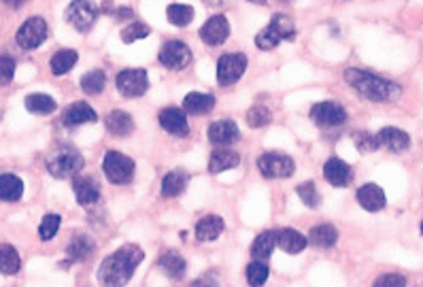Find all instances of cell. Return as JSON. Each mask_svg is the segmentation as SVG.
I'll return each mask as SVG.
<instances>
[{
    "label": "cell",
    "instance_id": "cell-10",
    "mask_svg": "<svg viewBox=\"0 0 423 287\" xmlns=\"http://www.w3.org/2000/svg\"><path fill=\"white\" fill-rule=\"evenodd\" d=\"M160 62L162 66L171 70H183L192 62V49L183 40H166L160 49Z\"/></svg>",
    "mask_w": 423,
    "mask_h": 287
},
{
    "label": "cell",
    "instance_id": "cell-2",
    "mask_svg": "<svg viewBox=\"0 0 423 287\" xmlns=\"http://www.w3.org/2000/svg\"><path fill=\"white\" fill-rule=\"evenodd\" d=\"M345 81L373 102H390L402 94L400 85H396L394 81H387L383 77H377V75L360 70V68H347Z\"/></svg>",
    "mask_w": 423,
    "mask_h": 287
},
{
    "label": "cell",
    "instance_id": "cell-50",
    "mask_svg": "<svg viewBox=\"0 0 423 287\" xmlns=\"http://www.w3.org/2000/svg\"><path fill=\"white\" fill-rule=\"evenodd\" d=\"M281 2H291V0H281Z\"/></svg>",
    "mask_w": 423,
    "mask_h": 287
},
{
    "label": "cell",
    "instance_id": "cell-18",
    "mask_svg": "<svg viewBox=\"0 0 423 287\" xmlns=\"http://www.w3.org/2000/svg\"><path fill=\"white\" fill-rule=\"evenodd\" d=\"M73 192L79 205L90 207L96 205L100 200V185L92 179V177H75L73 179Z\"/></svg>",
    "mask_w": 423,
    "mask_h": 287
},
{
    "label": "cell",
    "instance_id": "cell-13",
    "mask_svg": "<svg viewBox=\"0 0 423 287\" xmlns=\"http://www.w3.org/2000/svg\"><path fill=\"white\" fill-rule=\"evenodd\" d=\"M158 119H160V126H162L168 134H173V136L183 139V136L190 134V124H188V117H186L183 109L166 107V109L160 111Z\"/></svg>",
    "mask_w": 423,
    "mask_h": 287
},
{
    "label": "cell",
    "instance_id": "cell-42",
    "mask_svg": "<svg viewBox=\"0 0 423 287\" xmlns=\"http://www.w3.org/2000/svg\"><path fill=\"white\" fill-rule=\"evenodd\" d=\"M353 143H355V147H358L362 153H373V151L379 149L377 136H373V134H368V132H355V134H353Z\"/></svg>",
    "mask_w": 423,
    "mask_h": 287
},
{
    "label": "cell",
    "instance_id": "cell-25",
    "mask_svg": "<svg viewBox=\"0 0 423 287\" xmlns=\"http://www.w3.org/2000/svg\"><path fill=\"white\" fill-rule=\"evenodd\" d=\"M309 241L317 249H332L336 245V241H338V230L334 226H330V224L315 226L309 232Z\"/></svg>",
    "mask_w": 423,
    "mask_h": 287
},
{
    "label": "cell",
    "instance_id": "cell-12",
    "mask_svg": "<svg viewBox=\"0 0 423 287\" xmlns=\"http://www.w3.org/2000/svg\"><path fill=\"white\" fill-rule=\"evenodd\" d=\"M311 121L319 128H336L347 121V111L338 102H317L311 109Z\"/></svg>",
    "mask_w": 423,
    "mask_h": 287
},
{
    "label": "cell",
    "instance_id": "cell-19",
    "mask_svg": "<svg viewBox=\"0 0 423 287\" xmlns=\"http://www.w3.org/2000/svg\"><path fill=\"white\" fill-rule=\"evenodd\" d=\"M274 234H277V247L289 256L302 254L309 245V239L294 228H283V230H277Z\"/></svg>",
    "mask_w": 423,
    "mask_h": 287
},
{
    "label": "cell",
    "instance_id": "cell-43",
    "mask_svg": "<svg viewBox=\"0 0 423 287\" xmlns=\"http://www.w3.org/2000/svg\"><path fill=\"white\" fill-rule=\"evenodd\" d=\"M15 75V60L11 55H0V87L9 85Z\"/></svg>",
    "mask_w": 423,
    "mask_h": 287
},
{
    "label": "cell",
    "instance_id": "cell-49",
    "mask_svg": "<svg viewBox=\"0 0 423 287\" xmlns=\"http://www.w3.org/2000/svg\"><path fill=\"white\" fill-rule=\"evenodd\" d=\"M249 2H253V4H266V0H249Z\"/></svg>",
    "mask_w": 423,
    "mask_h": 287
},
{
    "label": "cell",
    "instance_id": "cell-21",
    "mask_svg": "<svg viewBox=\"0 0 423 287\" xmlns=\"http://www.w3.org/2000/svg\"><path fill=\"white\" fill-rule=\"evenodd\" d=\"M240 139V130L232 119H219L209 126V141L213 145H232Z\"/></svg>",
    "mask_w": 423,
    "mask_h": 287
},
{
    "label": "cell",
    "instance_id": "cell-17",
    "mask_svg": "<svg viewBox=\"0 0 423 287\" xmlns=\"http://www.w3.org/2000/svg\"><path fill=\"white\" fill-rule=\"evenodd\" d=\"M379 147H385L392 153H402L411 147V136L398 128H381L377 134Z\"/></svg>",
    "mask_w": 423,
    "mask_h": 287
},
{
    "label": "cell",
    "instance_id": "cell-51",
    "mask_svg": "<svg viewBox=\"0 0 423 287\" xmlns=\"http://www.w3.org/2000/svg\"><path fill=\"white\" fill-rule=\"evenodd\" d=\"M422 234H423V224H422Z\"/></svg>",
    "mask_w": 423,
    "mask_h": 287
},
{
    "label": "cell",
    "instance_id": "cell-30",
    "mask_svg": "<svg viewBox=\"0 0 423 287\" xmlns=\"http://www.w3.org/2000/svg\"><path fill=\"white\" fill-rule=\"evenodd\" d=\"M23 194V181L17 175H0V200L17 202Z\"/></svg>",
    "mask_w": 423,
    "mask_h": 287
},
{
    "label": "cell",
    "instance_id": "cell-46",
    "mask_svg": "<svg viewBox=\"0 0 423 287\" xmlns=\"http://www.w3.org/2000/svg\"><path fill=\"white\" fill-rule=\"evenodd\" d=\"M2 2H4L9 9H15V11H17V9H19V6H23L28 0H2Z\"/></svg>",
    "mask_w": 423,
    "mask_h": 287
},
{
    "label": "cell",
    "instance_id": "cell-14",
    "mask_svg": "<svg viewBox=\"0 0 423 287\" xmlns=\"http://www.w3.org/2000/svg\"><path fill=\"white\" fill-rule=\"evenodd\" d=\"M227 36H230V23L223 15H213L200 28V38L211 47L223 45Z\"/></svg>",
    "mask_w": 423,
    "mask_h": 287
},
{
    "label": "cell",
    "instance_id": "cell-37",
    "mask_svg": "<svg viewBox=\"0 0 423 287\" xmlns=\"http://www.w3.org/2000/svg\"><path fill=\"white\" fill-rule=\"evenodd\" d=\"M245 277H247V283L251 287H262L268 281V264L266 262H251L245 271Z\"/></svg>",
    "mask_w": 423,
    "mask_h": 287
},
{
    "label": "cell",
    "instance_id": "cell-36",
    "mask_svg": "<svg viewBox=\"0 0 423 287\" xmlns=\"http://www.w3.org/2000/svg\"><path fill=\"white\" fill-rule=\"evenodd\" d=\"M105 85H107V77H105V72L102 70H90V72H85L83 77H81V87H83V92L85 94H90V96H98L102 90H105Z\"/></svg>",
    "mask_w": 423,
    "mask_h": 287
},
{
    "label": "cell",
    "instance_id": "cell-38",
    "mask_svg": "<svg viewBox=\"0 0 423 287\" xmlns=\"http://www.w3.org/2000/svg\"><path fill=\"white\" fill-rule=\"evenodd\" d=\"M296 194L300 196V200L309 207V209H317L321 205V196H319V190L315 188L313 181H306V183H300L296 188Z\"/></svg>",
    "mask_w": 423,
    "mask_h": 287
},
{
    "label": "cell",
    "instance_id": "cell-35",
    "mask_svg": "<svg viewBox=\"0 0 423 287\" xmlns=\"http://www.w3.org/2000/svg\"><path fill=\"white\" fill-rule=\"evenodd\" d=\"M166 17H168L171 23H175V26H179V28H186V26H190L192 19H194V9H192L190 4H179V2H175V4H171V6L166 9Z\"/></svg>",
    "mask_w": 423,
    "mask_h": 287
},
{
    "label": "cell",
    "instance_id": "cell-1",
    "mask_svg": "<svg viewBox=\"0 0 423 287\" xmlns=\"http://www.w3.org/2000/svg\"><path fill=\"white\" fill-rule=\"evenodd\" d=\"M145 251L139 245H124L109 258L98 269V283L102 287H124L132 275L136 273L139 264L143 262Z\"/></svg>",
    "mask_w": 423,
    "mask_h": 287
},
{
    "label": "cell",
    "instance_id": "cell-39",
    "mask_svg": "<svg viewBox=\"0 0 423 287\" xmlns=\"http://www.w3.org/2000/svg\"><path fill=\"white\" fill-rule=\"evenodd\" d=\"M60 224H62L60 215H55V213L45 215V217L41 220V224H38V237H41V241H51V239L58 234Z\"/></svg>",
    "mask_w": 423,
    "mask_h": 287
},
{
    "label": "cell",
    "instance_id": "cell-26",
    "mask_svg": "<svg viewBox=\"0 0 423 287\" xmlns=\"http://www.w3.org/2000/svg\"><path fill=\"white\" fill-rule=\"evenodd\" d=\"M240 164V156L232 149H217L213 151L211 158H209V173L217 175V173H223V170H230V168H236Z\"/></svg>",
    "mask_w": 423,
    "mask_h": 287
},
{
    "label": "cell",
    "instance_id": "cell-41",
    "mask_svg": "<svg viewBox=\"0 0 423 287\" xmlns=\"http://www.w3.org/2000/svg\"><path fill=\"white\" fill-rule=\"evenodd\" d=\"M270 119H272V115H270V111H268L266 107H253V109L247 111V124H249L253 130L268 126Z\"/></svg>",
    "mask_w": 423,
    "mask_h": 287
},
{
    "label": "cell",
    "instance_id": "cell-23",
    "mask_svg": "<svg viewBox=\"0 0 423 287\" xmlns=\"http://www.w3.org/2000/svg\"><path fill=\"white\" fill-rule=\"evenodd\" d=\"M105 124H107V130H109L113 136H130V134L134 132V119H132L126 111H122V109L111 111V113L107 115Z\"/></svg>",
    "mask_w": 423,
    "mask_h": 287
},
{
    "label": "cell",
    "instance_id": "cell-9",
    "mask_svg": "<svg viewBox=\"0 0 423 287\" xmlns=\"http://www.w3.org/2000/svg\"><path fill=\"white\" fill-rule=\"evenodd\" d=\"M117 90L124 98H141L149 90V79L143 68H126L117 75Z\"/></svg>",
    "mask_w": 423,
    "mask_h": 287
},
{
    "label": "cell",
    "instance_id": "cell-47",
    "mask_svg": "<svg viewBox=\"0 0 423 287\" xmlns=\"http://www.w3.org/2000/svg\"><path fill=\"white\" fill-rule=\"evenodd\" d=\"M117 17H119V19H126V17H132V11H130L128 6H122V9H119V13H117Z\"/></svg>",
    "mask_w": 423,
    "mask_h": 287
},
{
    "label": "cell",
    "instance_id": "cell-20",
    "mask_svg": "<svg viewBox=\"0 0 423 287\" xmlns=\"http://www.w3.org/2000/svg\"><path fill=\"white\" fill-rule=\"evenodd\" d=\"M96 119H98V115L87 102H73L62 115V124L66 128H77L81 124H94Z\"/></svg>",
    "mask_w": 423,
    "mask_h": 287
},
{
    "label": "cell",
    "instance_id": "cell-32",
    "mask_svg": "<svg viewBox=\"0 0 423 287\" xmlns=\"http://www.w3.org/2000/svg\"><path fill=\"white\" fill-rule=\"evenodd\" d=\"M186 188H188V173H183V170H171L162 179V196L164 198H175V196L183 194Z\"/></svg>",
    "mask_w": 423,
    "mask_h": 287
},
{
    "label": "cell",
    "instance_id": "cell-5",
    "mask_svg": "<svg viewBox=\"0 0 423 287\" xmlns=\"http://www.w3.org/2000/svg\"><path fill=\"white\" fill-rule=\"evenodd\" d=\"M102 170L107 175V179L115 185H128L134 179V160L119 153V151H107L105 160H102Z\"/></svg>",
    "mask_w": 423,
    "mask_h": 287
},
{
    "label": "cell",
    "instance_id": "cell-24",
    "mask_svg": "<svg viewBox=\"0 0 423 287\" xmlns=\"http://www.w3.org/2000/svg\"><path fill=\"white\" fill-rule=\"evenodd\" d=\"M94 251H96V245H94V241L87 234L73 237V241L66 247V254H68L70 262H85V260H90V256Z\"/></svg>",
    "mask_w": 423,
    "mask_h": 287
},
{
    "label": "cell",
    "instance_id": "cell-27",
    "mask_svg": "<svg viewBox=\"0 0 423 287\" xmlns=\"http://www.w3.org/2000/svg\"><path fill=\"white\" fill-rule=\"evenodd\" d=\"M225 230V224H223V220L221 217H217V215H207V217H203L198 224H196V239L198 241H203V243H209V241H215V239H219V234Z\"/></svg>",
    "mask_w": 423,
    "mask_h": 287
},
{
    "label": "cell",
    "instance_id": "cell-6",
    "mask_svg": "<svg viewBox=\"0 0 423 287\" xmlns=\"http://www.w3.org/2000/svg\"><path fill=\"white\" fill-rule=\"evenodd\" d=\"M257 168L266 179H287L294 175L296 164L289 156L279 151H268L257 158Z\"/></svg>",
    "mask_w": 423,
    "mask_h": 287
},
{
    "label": "cell",
    "instance_id": "cell-28",
    "mask_svg": "<svg viewBox=\"0 0 423 287\" xmlns=\"http://www.w3.org/2000/svg\"><path fill=\"white\" fill-rule=\"evenodd\" d=\"M213 107H215V96L205 94V92H192L183 100V111H188L192 115H207Z\"/></svg>",
    "mask_w": 423,
    "mask_h": 287
},
{
    "label": "cell",
    "instance_id": "cell-11",
    "mask_svg": "<svg viewBox=\"0 0 423 287\" xmlns=\"http://www.w3.org/2000/svg\"><path fill=\"white\" fill-rule=\"evenodd\" d=\"M96 6L90 0H73L66 9V21L77 30V32H90L94 21H96Z\"/></svg>",
    "mask_w": 423,
    "mask_h": 287
},
{
    "label": "cell",
    "instance_id": "cell-34",
    "mask_svg": "<svg viewBox=\"0 0 423 287\" xmlns=\"http://www.w3.org/2000/svg\"><path fill=\"white\" fill-rule=\"evenodd\" d=\"M21 269L19 254L13 245H0V273L2 275H15Z\"/></svg>",
    "mask_w": 423,
    "mask_h": 287
},
{
    "label": "cell",
    "instance_id": "cell-4",
    "mask_svg": "<svg viewBox=\"0 0 423 287\" xmlns=\"http://www.w3.org/2000/svg\"><path fill=\"white\" fill-rule=\"evenodd\" d=\"M296 38V23L289 15H274L270 23L255 36V45L262 51L274 49L281 40Z\"/></svg>",
    "mask_w": 423,
    "mask_h": 287
},
{
    "label": "cell",
    "instance_id": "cell-44",
    "mask_svg": "<svg viewBox=\"0 0 423 287\" xmlns=\"http://www.w3.org/2000/svg\"><path fill=\"white\" fill-rule=\"evenodd\" d=\"M373 287H407V279L402 275L387 273V275L377 277V281L373 283Z\"/></svg>",
    "mask_w": 423,
    "mask_h": 287
},
{
    "label": "cell",
    "instance_id": "cell-33",
    "mask_svg": "<svg viewBox=\"0 0 423 287\" xmlns=\"http://www.w3.org/2000/svg\"><path fill=\"white\" fill-rule=\"evenodd\" d=\"M79 60V53L75 49H60L51 55V72L53 75H66Z\"/></svg>",
    "mask_w": 423,
    "mask_h": 287
},
{
    "label": "cell",
    "instance_id": "cell-31",
    "mask_svg": "<svg viewBox=\"0 0 423 287\" xmlns=\"http://www.w3.org/2000/svg\"><path fill=\"white\" fill-rule=\"evenodd\" d=\"M23 104H26V109L32 115H51L58 109V104H55V100L51 96L38 94V92L36 94H28L26 100H23Z\"/></svg>",
    "mask_w": 423,
    "mask_h": 287
},
{
    "label": "cell",
    "instance_id": "cell-16",
    "mask_svg": "<svg viewBox=\"0 0 423 287\" xmlns=\"http://www.w3.org/2000/svg\"><path fill=\"white\" fill-rule=\"evenodd\" d=\"M358 202H360L362 209H366L370 213H377V211L385 209L387 198H385L383 188H379L377 183H366L358 190Z\"/></svg>",
    "mask_w": 423,
    "mask_h": 287
},
{
    "label": "cell",
    "instance_id": "cell-48",
    "mask_svg": "<svg viewBox=\"0 0 423 287\" xmlns=\"http://www.w3.org/2000/svg\"><path fill=\"white\" fill-rule=\"evenodd\" d=\"M205 2H207L209 6H223L227 0H205Z\"/></svg>",
    "mask_w": 423,
    "mask_h": 287
},
{
    "label": "cell",
    "instance_id": "cell-29",
    "mask_svg": "<svg viewBox=\"0 0 423 287\" xmlns=\"http://www.w3.org/2000/svg\"><path fill=\"white\" fill-rule=\"evenodd\" d=\"M274 247H277V234L272 230H266V232H262L253 241V245H251V258L253 260H259V262H266L272 256Z\"/></svg>",
    "mask_w": 423,
    "mask_h": 287
},
{
    "label": "cell",
    "instance_id": "cell-8",
    "mask_svg": "<svg viewBox=\"0 0 423 287\" xmlns=\"http://www.w3.org/2000/svg\"><path fill=\"white\" fill-rule=\"evenodd\" d=\"M47 34H49L47 21L43 17H30L19 26L15 38L21 49H36L45 43Z\"/></svg>",
    "mask_w": 423,
    "mask_h": 287
},
{
    "label": "cell",
    "instance_id": "cell-40",
    "mask_svg": "<svg viewBox=\"0 0 423 287\" xmlns=\"http://www.w3.org/2000/svg\"><path fill=\"white\" fill-rule=\"evenodd\" d=\"M145 36H149V26H145V23H141V21L128 23V26L122 30V40H124L126 45L136 43V40H141V38H145Z\"/></svg>",
    "mask_w": 423,
    "mask_h": 287
},
{
    "label": "cell",
    "instance_id": "cell-3",
    "mask_svg": "<svg viewBox=\"0 0 423 287\" xmlns=\"http://www.w3.org/2000/svg\"><path fill=\"white\" fill-rule=\"evenodd\" d=\"M85 162L83 156L68 145L58 147L49 158H47V170L55 177V179H70L77 177L83 170Z\"/></svg>",
    "mask_w": 423,
    "mask_h": 287
},
{
    "label": "cell",
    "instance_id": "cell-45",
    "mask_svg": "<svg viewBox=\"0 0 423 287\" xmlns=\"http://www.w3.org/2000/svg\"><path fill=\"white\" fill-rule=\"evenodd\" d=\"M192 287H219V277H217L215 273H207V275H203Z\"/></svg>",
    "mask_w": 423,
    "mask_h": 287
},
{
    "label": "cell",
    "instance_id": "cell-15",
    "mask_svg": "<svg viewBox=\"0 0 423 287\" xmlns=\"http://www.w3.org/2000/svg\"><path fill=\"white\" fill-rule=\"evenodd\" d=\"M323 177L334 188H347L353 181V170L341 158H330L323 166Z\"/></svg>",
    "mask_w": 423,
    "mask_h": 287
},
{
    "label": "cell",
    "instance_id": "cell-7",
    "mask_svg": "<svg viewBox=\"0 0 423 287\" xmlns=\"http://www.w3.org/2000/svg\"><path fill=\"white\" fill-rule=\"evenodd\" d=\"M245 70H247L245 53H223L217 62V83L221 87H230L242 77Z\"/></svg>",
    "mask_w": 423,
    "mask_h": 287
},
{
    "label": "cell",
    "instance_id": "cell-22",
    "mask_svg": "<svg viewBox=\"0 0 423 287\" xmlns=\"http://www.w3.org/2000/svg\"><path fill=\"white\" fill-rule=\"evenodd\" d=\"M158 266L162 269V273L173 279V281H179L186 277V271H188V264L183 260V256H179L177 251H164L158 260Z\"/></svg>",
    "mask_w": 423,
    "mask_h": 287
}]
</instances>
